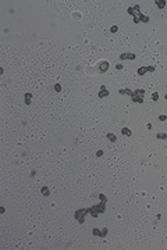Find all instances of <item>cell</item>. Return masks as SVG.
<instances>
[{
  "instance_id": "obj_1",
  "label": "cell",
  "mask_w": 167,
  "mask_h": 250,
  "mask_svg": "<svg viewBox=\"0 0 167 250\" xmlns=\"http://www.w3.org/2000/svg\"><path fill=\"white\" fill-rule=\"evenodd\" d=\"M120 95H127L132 99L134 103H143L145 99V89H136V90H131V89H120L119 90Z\"/></svg>"
},
{
  "instance_id": "obj_2",
  "label": "cell",
  "mask_w": 167,
  "mask_h": 250,
  "mask_svg": "<svg viewBox=\"0 0 167 250\" xmlns=\"http://www.w3.org/2000/svg\"><path fill=\"white\" fill-rule=\"evenodd\" d=\"M104 210H106V202H102L99 204H96L93 207H89V214L92 217H97L99 214H103Z\"/></svg>"
},
{
  "instance_id": "obj_3",
  "label": "cell",
  "mask_w": 167,
  "mask_h": 250,
  "mask_svg": "<svg viewBox=\"0 0 167 250\" xmlns=\"http://www.w3.org/2000/svg\"><path fill=\"white\" fill-rule=\"evenodd\" d=\"M89 214V209H81V210H77L75 211V219L80 222V224H84V218L85 215Z\"/></svg>"
},
{
  "instance_id": "obj_4",
  "label": "cell",
  "mask_w": 167,
  "mask_h": 250,
  "mask_svg": "<svg viewBox=\"0 0 167 250\" xmlns=\"http://www.w3.org/2000/svg\"><path fill=\"white\" fill-rule=\"evenodd\" d=\"M155 70H156V68H155L153 65H146V67H139L136 72H138V75H141V77H142V75H145L146 72H153Z\"/></svg>"
},
{
  "instance_id": "obj_5",
  "label": "cell",
  "mask_w": 167,
  "mask_h": 250,
  "mask_svg": "<svg viewBox=\"0 0 167 250\" xmlns=\"http://www.w3.org/2000/svg\"><path fill=\"white\" fill-rule=\"evenodd\" d=\"M107 70H109V63H107V61H102V63H99V65H97V72L103 74V72H106Z\"/></svg>"
},
{
  "instance_id": "obj_6",
  "label": "cell",
  "mask_w": 167,
  "mask_h": 250,
  "mask_svg": "<svg viewBox=\"0 0 167 250\" xmlns=\"http://www.w3.org/2000/svg\"><path fill=\"white\" fill-rule=\"evenodd\" d=\"M120 58H121V60H135L136 54L135 53H121V54H120Z\"/></svg>"
},
{
  "instance_id": "obj_7",
  "label": "cell",
  "mask_w": 167,
  "mask_h": 250,
  "mask_svg": "<svg viewBox=\"0 0 167 250\" xmlns=\"http://www.w3.org/2000/svg\"><path fill=\"white\" fill-rule=\"evenodd\" d=\"M97 96L100 97V99H103V97L109 96V92H107V89H106V86H104V85H102V86H100V92H99V95H97Z\"/></svg>"
},
{
  "instance_id": "obj_8",
  "label": "cell",
  "mask_w": 167,
  "mask_h": 250,
  "mask_svg": "<svg viewBox=\"0 0 167 250\" xmlns=\"http://www.w3.org/2000/svg\"><path fill=\"white\" fill-rule=\"evenodd\" d=\"M121 133L125 135V136H131V135H132V132H131L128 128H121Z\"/></svg>"
},
{
  "instance_id": "obj_9",
  "label": "cell",
  "mask_w": 167,
  "mask_h": 250,
  "mask_svg": "<svg viewBox=\"0 0 167 250\" xmlns=\"http://www.w3.org/2000/svg\"><path fill=\"white\" fill-rule=\"evenodd\" d=\"M32 93H25V104H31Z\"/></svg>"
},
{
  "instance_id": "obj_10",
  "label": "cell",
  "mask_w": 167,
  "mask_h": 250,
  "mask_svg": "<svg viewBox=\"0 0 167 250\" xmlns=\"http://www.w3.org/2000/svg\"><path fill=\"white\" fill-rule=\"evenodd\" d=\"M156 4H157V7H159V8H164V6H166V1H164V0H159V1H156Z\"/></svg>"
},
{
  "instance_id": "obj_11",
  "label": "cell",
  "mask_w": 167,
  "mask_h": 250,
  "mask_svg": "<svg viewBox=\"0 0 167 250\" xmlns=\"http://www.w3.org/2000/svg\"><path fill=\"white\" fill-rule=\"evenodd\" d=\"M106 234H107V228H103V229L100 231L99 236H100V238H104V236H106Z\"/></svg>"
},
{
  "instance_id": "obj_12",
  "label": "cell",
  "mask_w": 167,
  "mask_h": 250,
  "mask_svg": "<svg viewBox=\"0 0 167 250\" xmlns=\"http://www.w3.org/2000/svg\"><path fill=\"white\" fill-rule=\"evenodd\" d=\"M40 190H42V193L45 194V196H49V189L46 188V186H43V188H42Z\"/></svg>"
},
{
  "instance_id": "obj_13",
  "label": "cell",
  "mask_w": 167,
  "mask_h": 250,
  "mask_svg": "<svg viewBox=\"0 0 167 250\" xmlns=\"http://www.w3.org/2000/svg\"><path fill=\"white\" fill-rule=\"evenodd\" d=\"M107 138L110 139L111 142H116L117 139H116V136H114V133H107Z\"/></svg>"
},
{
  "instance_id": "obj_14",
  "label": "cell",
  "mask_w": 167,
  "mask_h": 250,
  "mask_svg": "<svg viewBox=\"0 0 167 250\" xmlns=\"http://www.w3.org/2000/svg\"><path fill=\"white\" fill-rule=\"evenodd\" d=\"M156 136H157V139H167V135H166V133H157Z\"/></svg>"
},
{
  "instance_id": "obj_15",
  "label": "cell",
  "mask_w": 167,
  "mask_h": 250,
  "mask_svg": "<svg viewBox=\"0 0 167 250\" xmlns=\"http://www.w3.org/2000/svg\"><path fill=\"white\" fill-rule=\"evenodd\" d=\"M152 99L157 102V99H159V93H157V92H156V93H153V95H152Z\"/></svg>"
},
{
  "instance_id": "obj_16",
  "label": "cell",
  "mask_w": 167,
  "mask_h": 250,
  "mask_svg": "<svg viewBox=\"0 0 167 250\" xmlns=\"http://www.w3.org/2000/svg\"><path fill=\"white\" fill-rule=\"evenodd\" d=\"M166 118H167L166 115H160V117H159V120H160V121H164Z\"/></svg>"
},
{
  "instance_id": "obj_17",
  "label": "cell",
  "mask_w": 167,
  "mask_h": 250,
  "mask_svg": "<svg viewBox=\"0 0 167 250\" xmlns=\"http://www.w3.org/2000/svg\"><path fill=\"white\" fill-rule=\"evenodd\" d=\"M100 234V231L99 229H93V235H99Z\"/></svg>"
},
{
  "instance_id": "obj_18",
  "label": "cell",
  "mask_w": 167,
  "mask_h": 250,
  "mask_svg": "<svg viewBox=\"0 0 167 250\" xmlns=\"http://www.w3.org/2000/svg\"><path fill=\"white\" fill-rule=\"evenodd\" d=\"M54 89H56V90H61V86H60V85H56Z\"/></svg>"
},
{
  "instance_id": "obj_19",
  "label": "cell",
  "mask_w": 167,
  "mask_h": 250,
  "mask_svg": "<svg viewBox=\"0 0 167 250\" xmlns=\"http://www.w3.org/2000/svg\"><path fill=\"white\" fill-rule=\"evenodd\" d=\"M111 32H117V26H113L111 28Z\"/></svg>"
},
{
  "instance_id": "obj_20",
  "label": "cell",
  "mask_w": 167,
  "mask_h": 250,
  "mask_svg": "<svg viewBox=\"0 0 167 250\" xmlns=\"http://www.w3.org/2000/svg\"><path fill=\"white\" fill-rule=\"evenodd\" d=\"M116 68H117V70H121V68H123V65H121V64H117V65H116Z\"/></svg>"
},
{
  "instance_id": "obj_21",
  "label": "cell",
  "mask_w": 167,
  "mask_h": 250,
  "mask_svg": "<svg viewBox=\"0 0 167 250\" xmlns=\"http://www.w3.org/2000/svg\"><path fill=\"white\" fill-rule=\"evenodd\" d=\"M164 99H166V100H167V93H166V96H164Z\"/></svg>"
}]
</instances>
